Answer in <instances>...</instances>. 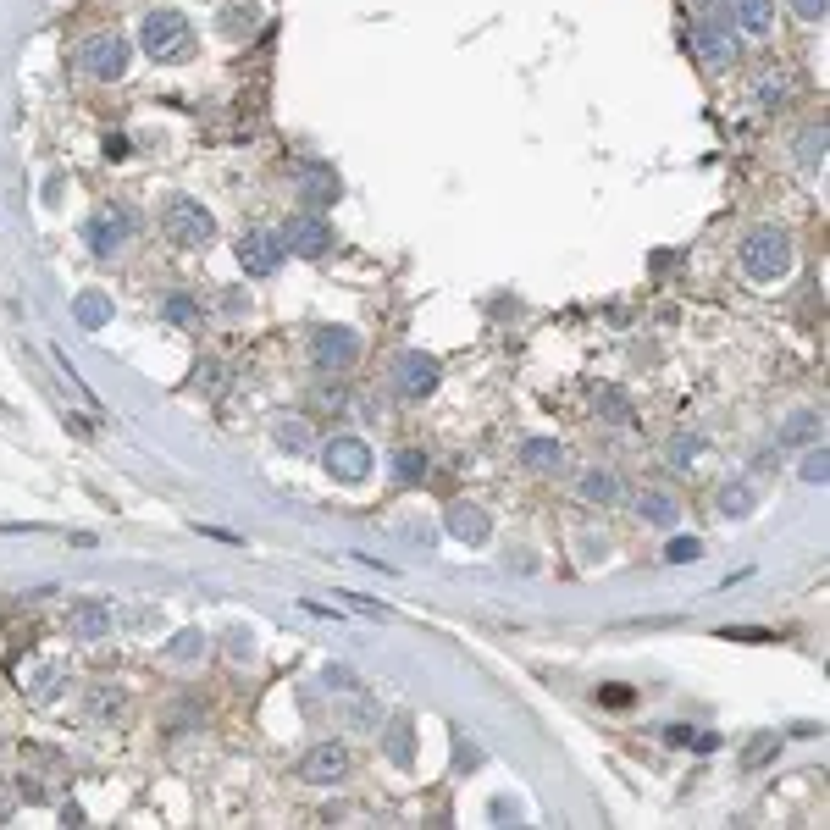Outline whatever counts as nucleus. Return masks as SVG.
Returning a JSON list of instances; mask_svg holds the SVG:
<instances>
[{
  "label": "nucleus",
  "instance_id": "23",
  "mask_svg": "<svg viewBox=\"0 0 830 830\" xmlns=\"http://www.w3.org/2000/svg\"><path fill=\"white\" fill-rule=\"evenodd\" d=\"M72 310H78V321H83V327H106V321H111V299L100 294V288L78 294V305H72Z\"/></svg>",
  "mask_w": 830,
  "mask_h": 830
},
{
  "label": "nucleus",
  "instance_id": "25",
  "mask_svg": "<svg viewBox=\"0 0 830 830\" xmlns=\"http://www.w3.org/2000/svg\"><path fill=\"white\" fill-rule=\"evenodd\" d=\"M593 393H598V415H604V421H631V404H626L620 388H593Z\"/></svg>",
  "mask_w": 830,
  "mask_h": 830
},
{
  "label": "nucleus",
  "instance_id": "27",
  "mask_svg": "<svg viewBox=\"0 0 830 830\" xmlns=\"http://www.w3.org/2000/svg\"><path fill=\"white\" fill-rule=\"evenodd\" d=\"M72 626H78L83 637H100V631H106V604H78V615H72Z\"/></svg>",
  "mask_w": 830,
  "mask_h": 830
},
{
  "label": "nucleus",
  "instance_id": "19",
  "mask_svg": "<svg viewBox=\"0 0 830 830\" xmlns=\"http://www.w3.org/2000/svg\"><path fill=\"white\" fill-rule=\"evenodd\" d=\"M781 443H819V410L814 404H803V410H792L786 415V427H781Z\"/></svg>",
  "mask_w": 830,
  "mask_h": 830
},
{
  "label": "nucleus",
  "instance_id": "28",
  "mask_svg": "<svg viewBox=\"0 0 830 830\" xmlns=\"http://www.w3.org/2000/svg\"><path fill=\"white\" fill-rule=\"evenodd\" d=\"M720 510H725V515H747V510H753V493H747V482H725Z\"/></svg>",
  "mask_w": 830,
  "mask_h": 830
},
{
  "label": "nucleus",
  "instance_id": "17",
  "mask_svg": "<svg viewBox=\"0 0 830 830\" xmlns=\"http://www.w3.org/2000/svg\"><path fill=\"white\" fill-rule=\"evenodd\" d=\"M443 526H449L460 543H482L487 537V515L476 510V504H449V510H443Z\"/></svg>",
  "mask_w": 830,
  "mask_h": 830
},
{
  "label": "nucleus",
  "instance_id": "15",
  "mask_svg": "<svg viewBox=\"0 0 830 830\" xmlns=\"http://www.w3.org/2000/svg\"><path fill=\"white\" fill-rule=\"evenodd\" d=\"M576 493L587 498V504H620V498H626V482H620L615 471H581Z\"/></svg>",
  "mask_w": 830,
  "mask_h": 830
},
{
  "label": "nucleus",
  "instance_id": "35",
  "mask_svg": "<svg viewBox=\"0 0 830 830\" xmlns=\"http://www.w3.org/2000/svg\"><path fill=\"white\" fill-rule=\"evenodd\" d=\"M277 438H283V449H305V438H310V432L299 427V421H283V427H277Z\"/></svg>",
  "mask_w": 830,
  "mask_h": 830
},
{
  "label": "nucleus",
  "instance_id": "32",
  "mask_svg": "<svg viewBox=\"0 0 830 830\" xmlns=\"http://www.w3.org/2000/svg\"><path fill=\"white\" fill-rule=\"evenodd\" d=\"M305 200H316V205L338 200V183H332V172H316V183L305 178Z\"/></svg>",
  "mask_w": 830,
  "mask_h": 830
},
{
  "label": "nucleus",
  "instance_id": "7",
  "mask_svg": "<svg viewBox=\"0 0 830 830\" xmlns=\"http://www.w3.org/2000/svg\"><path fill=\"white\" fill-rule=\"evenodd\" d=\"M288 244L283 233H272V227H249L244 238H238V266H244V277H272L277 266H283Z\"/></svg>",
  "mask_w": 830,
  "mask_h": 830
},
{
  "label": "nucleus",
  "instance_id": "36",
  "mask_svg": "<svg viewBox=\"0 0 830 830\" xmlns=\"http://www.w3.org/2000/svg\"><path fill=\"white\" fill-rule=\"evenodd\" d=\"M819 150H825V128H808V139H803V161L814 166V161H819Z\"/></svg>",
  "mask_w": 830,
  "mask_h": 830
},
{
  "label": "nucleus",
  "instance_id": "9",
  "mask_svg": "<svg viewBox=\"0 0 830 830\" xmlns=\"http://www.w3.org/2000/svg\"><path fill=\"white\" fill-rule=\"evenodd\" d=\"M133 227H139V222H133L128 211H95L89 222H83V244H89V255L111 261V255L122 249V238L133 233Z\"/></svg>",
  "mask_w": 830,
  "mask_h": 830
},
{
  "label": "nucleus",
  "instance_id": "30",
  "mask_svg": "<svg viewBox=\"0 0 830 830\" xmlns=\"http://www.w3.org/2000/svg\"><path fill=\"white\" fill-rule=\"evenodd\" d=\"M344 604L355 609V615H366V620H393V609L377 604V598H366V593H344Z\"/></svg>",
  "mask_w": 830,
  "mask_h": 830
},
{
  "label": "nucleus",
  "instance_id": "29",
  "mask_svg": "<svg viewBox=\"0 0 830 830\" xmlns=\"http://www.w3.org/2000/svg\"><path fill=\"white\" fill-rule=\"evenodd\" d=\"M703 454V438H692V432H681V438H670V465H692Z\"/></svg>",
  "mask_w": 830,
  "mask_h": 830
},
{
  "label": "nucleus",
  "instance_id": "21",
  "mask_svg": "<svg viewBox=\"0 0 830 830\" xmlns=\"http://www.w3.org/2000/svg\"><path fill=\"white\" fill-rule=\"evenodd\" d=\"M521 460L532 465V471H559V465H565V449H559L554 438H532V443H521Z\"/></svg>",
  "mask_w": 830,
  "mask_h": 830
},
{
  "label": "nucleus",
  "instance_id": "14",
  "mask_svg": "<svg viewBox=\"0 0 830 830\" xmlns=\"http://www.w3.org/2000/svg\"><path fill=\"white\" fill-rule=\"evenodd\" d=\"M637 515L653 526V532H670V526L681 521V504H676V493H664V487H642L637 493Z\"/></svg>",
  "mask_w": 830,
  "mask_h": 830
},
{
  "label": "nucleus",
  "instance_id": "37",
  "mask_svg": "<svg viewBox=\"0 0 830 830\" xmlns=\"http://www.w3.org/2000/svg\"><path fill=\"white\" fill-rule=\"evenodd\" d=\"M598 703H609V709H626V703H631V687H604V692H598Z\"/></svg>",
  "mask_w": 830,
  "mask_h": 830
},
{
  "label": "nucleus",
  "instance_id": "34",
  "mask_svg": "<svg viewBox=\"0 0 830 830\" xmlns=\"http://www.w3.org/2000/svg\"><path fill=\"white\" fill-rule=\"evenodd\" d=\"M786 6H792L797 23H819L825 17V0H786Z\"/></svg>",
  "mask_w": 830,
  "mask_h": 830
},
{
  "label": "nucleus",
  "instance_id": "13",
  "mask_svg": "<svg viewBox=\"0 0 830 830\" xmlns=\"http://www.w3.org/2000/svg\"><path fill=\"white\" fill-rule=\"evenodd\" d=\"M792 95H797V78L786 67H759L753 72V106L759 111H781Z\"/></svg>",
  "mask_w": 830,
  "mask_h": 830
},
{
  "label": "nucleus",
  "instance_id": "8",
  "mask_svg": "<svg viewBox=\"0 0 830 830\" xmlns=\"http://www.w3.org/2000/svg\"><path fill=\"white\" fill-rule=\"evenodd\" d=\"M321 460H327V471L338 476V482H366V471H371V449H366V438H355V432L327 438L321 443Z\"/></svg>",
  "mask_w": 830,
  "mask_h": 830
},
{
  "label": "nucleus",
  "instance_id": "26",
  "mask_svg": "<svg viewBox=\"0 0 830 830\" xmlns=\"http://www.w3.org/2000/svg\"><path fill=\"white\" fill-rule=\"evenodd\" d=\"M797 476H803L808 487H825V443H808L803 465H797Z\"/></svg>",
  "mask_w": 830,
  "mask_h": 830
},
{
  "label": "nucleus",
  "instance_id": "38",
  "mask_svg": "<svg viewBox=\"0 0 830 830\" xmlns=\"http://www.w3.org/2000/svg\"><path fill=\"white\" fill-rule=\"evenodd\" d=\"M194 653H200V637H194V631H189V637H178V642H172V659H194Z\"/></svg>",
  "mask_w": 830,
  "mask_h": 830
},
{
  "label": "nucleus",
  "instance_id": "4",
  "mask_svg": "<svg viewBox=\"0 0 830 830\" xmlns=\"http://www.w3.org/2000/svg\"><path fill=\"white\" fill-rule=\"evenodd\" d=\"M305 344H310V360H316L321 371H349L360 360V332L338 327V321H316Z\"/></svg>",
  "mask_w": 830,
  "mask_h": 830
},
{
  "label": "nucleus",
  "instance_id": "6",
  "mask_svg": "<svg viewBox=\"0 0 830 830\" xmlns=\"http://www.w3.org/2000/svg\"><path fill=\"white\" fill-rule=\"evenodd\" d=\"M443 382V366L438 355H421V349H410V355L393 360V388H399V399H432Z\"/></svg>",
  "mask_w": 830,
  "mask_h": 830
},
{
  "label": "nucleus",
  "instance_id": "2",
  "mask_svg": "<svg viewBox=\"0 0 830 830\" xmlns=\"http://www.w3.org/2000/svg\"><path fill=\"white\" fill-rule=\"evenodd\" d=\"M128 56H133V45L122 34H95L78 45V72L89 83H117L128 72Z\"/></svg>",
  "mask_w": 830,
  "mask_h": 830
},
{
  "label": "nucleus",
  "instance_id": "24",
  "mask_svg": "<svg viewBox=\"0 0 830 830\" xmlns=\"http://www.w3.org/2000/svg\"><path fill=\"white\" fill-rule=\"evenodd\" d=\"M83 709L95 714V720H111V714L122 709V692H117V687H95L89 698H83Z\"/></svg>",
  "mask_w": 830,
  "mask_h": 830
},
{
  "label": "nucleus",
  "instance_id": "5",
  "mask_svg": "<svg viewBox=\"0 0 830 830\" xmlns=\"http://www.w3.org/2000/svg\"><path fill=\"white\" fill-rule=\"evenodd\" d=\"M166 238L183 249H205L216 238V216L205 211L200 200H189V194H178V200L166 205Z\"/></svg>",
  "mask_w": 830,
  "mask_h": 830
},
{
  "label": "nucleus",
  "instance_id": "20",
  "mask_svg": "<svg viewBox=\"0 0 830 830\" xmlns=\"http://www.w3.org/2000/svg\"><path fill=\"white\" fill-rule=\"evenodd\" d=\"M427 471H432V465H427V454H421V449H399V454H393V482H399V487H421V482H427Z\"/></svg>",
  "mask_w": 830,
  "mask_h": 830
},
{
  "label": "nucleus",
  "instance_id": "39",
  "mask_svg": "<svg viewBox=\"0 0 830 830\" xmlns=\"http://www.w3.org/2000/svg\"><path fill=\"white\" fill-rule=\"evenodd\" d=\"M770 759H775V742H770V736H764L759 747H747V764H770Z\"/></svg>",
  "mask_w": 830,
  "mask_h": 830
},
{
  "label": "nucleus",
  "instance_id": "40",
  "mask_svg": "<svg viewBox=\"0 0 830 830\" xmlns=\"http://www.w3.org/2000/svg\"><path fill=\"white\" fill-rule=\"evenodd\" d=\"M692 6H698V12H709V6H725V0H692Z\"/></svg>",
  "mask_w": 830,
  "mask_h": 830
},
{
  "label": "nucleus",
  "instance_id": "12",
  "mask_svg": "<svg viewBox=\"0 0 830 830\" xmlns=\"http://www.w3.org/2000/svg\"><path fill=\"white\" fill-rule=\"evenodd\" d=\"M283 244L299 249V255H327L332 249V222L321 211H305V216H294V222L283 227Z\"/></svg>",
  "mask_w": 830,
  "mask_h": 830
},
{
  "label": "nucleus",
  "instance_id": "18",
  "mask_svg": "<svg viewBox=\"0 0 830 830\" xmlns=\"http://www.w3.org/2000/svg\"><path fill=\"white\" fill-rule=\"evenodd\" d=\"M382 747H388V759L399 764V770H410V764H415V725L410 720H388Z\"/></svg>",
  "mask_w": 830,
  "mask_h": 830
},
{
  "label": "nucleus",
  "instance_id": "3",
  "mask_svg": "<svg viewBox=\"0 0 830 830\" xmlns=\"http://www.w3.org/2000/svg\"><path fill=\"white\" fill-rule=\"evenodd\" d=\"M139 45L150 50L155 61H172V56H183V50L194 45V34H189V23H183L172 6H155V12H144V23H139Z\"/></svg>",
  "mask_w": 830,
  "mask_h": 830
},
{
  "label": "nucleus",
  "instance_id": "31",
  "mask_svg": "<svg viewBox=\"0 0 830 830\" xmlns=\"http://www.w3.org/2000/svg\"><path fill=\"white\" fill-rule=\"evenodd\" d=\"M349 725H355V731H371V725H377V703L371 698H349Z\"/></svg>",
  "mask_w": 830,
  "mask_h": 830
},
{
  "label": "nucleus",
  "instance_id": "11",
  "mask_svg": "<svg viewBox=\"0 0 830 830\" xmlns=\"http://www.w3.org/2000/svg\"><path fill=\"white\" fill-rule=\"evenodd\" d=\"M692 39H698V56L709 61L714 72H720V67H731V56H736V39H731V23H725V17H720V6H709V17H703V23H698V34H692Z\"/></svg>",
  "mask_w": 830,
  "mask_h": 830
},
{
  "label": "nucleus",
  "instance_id": "16",
  "mask_svg": "<svg viewBox=\"0 0 830 830\" xmlns=\"http://www.w3.org/2000/svg\"><path fill=\"white\" fill-rule=\"evenodd\" d=\"M731 12H736V28H742V34L770 39V28H775V0H731Z\"/></svg>",
  "mask_w": 830,
  "mask_h": 830
},
{
  "label": "nucleus",
  "instance_id": "33",
  "mask_svg": "<svg viewBox=\"0 0 830 830\" xmlns=\"http://www.w3.org/2000/svg\"><path fill=\"white\" fill-rule=\"evenodd\" d=\"M698 554H703L698 537H676V543L664 548V559H676V565H681V559H698Z\"/></svg>",
  "mask_w": 830,
  "mask_h": 830
},
{
  "label": "nucleus",
  "instance_id": "22",
  "mask_svg": "<svg viewBox=\"0 0 830 830\" xmlns=\"http://www.w3.org/2000/svg\"><path fill=\"white\" fill-rule=\"evenodd\" d=\"M161 316L172 321V327H194V321H200V299L178 288V294H166V299H161Z\"/></svg>",
  "mask_w": 830,
  "mask_h": 830
},
{
  "label": "nucleus",
  "instance_id": "10",
  "mask_svg": "<svg viewBox=\"0 0 830 830\" xmlns=\"http://www.w3.org/2000/svg\"><path fill=\"white\" fill-rule=\"evenodd\" d=\"M349 764H355V753H349L344 742H316L305 759H299V775H305L310 786H332V781L349 775Z\"/></svg>",
  "mask_w": 830,
  "mask_h": 830
},
{
  "label": "nucleus",
  "instance_id": "1",
  "mask_svg": "<svg viewBox=\"0 0 830 830\" xmlns=\"http://www.w3.org/2000/svg\"><path fill=\"white\" fill-rule=\"evenodd\" d=\"M797 261V244L786 227H753V233L742 238V249H736V266H742V277H753V283H775V277H786Z\"/></svg>",
  "mask_w": 830,
  "mask_h": 830
}]
</instances>
